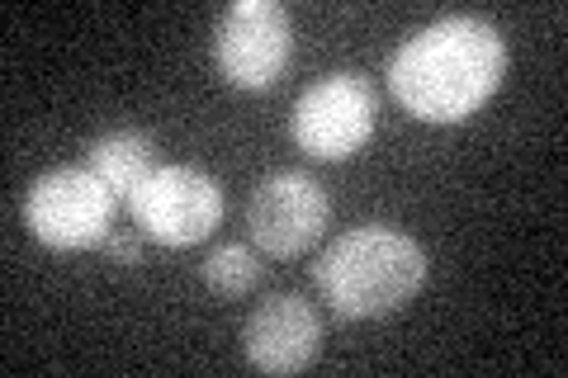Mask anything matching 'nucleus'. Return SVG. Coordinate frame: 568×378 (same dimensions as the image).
I'll return each instance as SVG.
<instances>
[{
	"label": "nucleus",
	"instance_id": "9b49d317",
	"mask_svg": "<svg viewBox=\"0 0 568 378\" xmlns=\"http://www.w3.org/2000/svg\"><path fill=\"white\" fill-rule=\"evenodd\" d=\"M104 256H110L114 265H123V269H138L142 265V242L133 237V232H110V237H104Z\"/></svg>",
	"mask_w": 568,
	"mask_h": 378
},
{
	"label": "nucleus",
	"instance_id": "1a4fd4ad",
	"mask_svg": "<svg viewBox=\"0 0 568 378\" xmlns=\"http://www.w3.org/2000/svg\"><path fill=\"white\" fill-rule=\"evenodd\" d=\"M85 166L114 190L119 204L133 200V190L156 171V142L142 129H114L85 142Z\"/></svg>",
	"mask_w": 568,
	"mask_h": 378
},
{
	"label": "nucleus",
	"instance_id": "423d86ee",
	"mask_svg": "<svg viewBox=\"0 0 568 378\" xmlns=\"http://www.w3.org/2000/svg\"><path fill=\"white\" fill-rule=\"evenodd\" d=\"M375 85L355 71H332L317 85H308L294 104V142L317 161H346L375 137Z\"/></svg>",
	"mask_w": 568,
	"mask_h": 378
},
{
	"label": "nucleus",
	"instance_id": "f03ea898",
	"mask_svg": "<svg viewBox=\"0 0 568 378\" xmlns=\"http://www.w3.org/2000/svg\"><path fill=\"white\" fill-rule=\"evenodd\" d=\"M313 279L336 317H388L407 308L426 284V251L398 227L369 223L336 237L317 260Z\"/></svg>",
	"mask_w": 568,
	"mask_h": 378
},
{
	"label": "nucleus",
	"instance_id": "f257e3e1",
	"mask_svg": "<svg viewBox=\"0 0 568 378\" xmlns=\"http://www.w3.org/2000/svg\"><path fill=\"white\" fill-rule=\"evenodd\" d=\"M503 71V33L478 14H446L388 58V90L422 123H459L484 110Z\"/></svg>",
	"mask_w": 568,
	"mask_h": 378
},
{
	"label": "nucleus",
	"instance_id": "7ed1b4c3",
	"mask_svg": "<svg viewBox=\"0 0 568 378\" xmlns=\"http://www.w3.org/2000/svg\"><path fill=\"white\" fill-rule=\"evenodd\" d=\"M119 200L91 166H58L43 171L24 194V223L52 251H85L104 246L114 232Z\"/></svg>",
	"mask_w": 568,
	"mask_h": 378
},
{
	"label": "nucleus",
	"instance_id": "9d476101",
	"mask_svg": "<svg viewBox=\"0 0 568 378\" xmlns=\"http://www.w3.org/2000/svg\"><path fill=\"white\" fill-rule=\"evenodd\" d=\"M200 275L213 294H223V298H242L246 289H256V279H261V260L252 256L246 246L237 242H227V246H213L209 251V260L200 265Z\"/></svg>",
	"mask_w": 568,
	"mask_h": 378
},
{
	"label": "nucleus",
	"instance_id": "6e6552de",
	"mask_svg": "<svg viewBox=\"0 0 568 378\" xmlns=\"http://www.w3.org/2000/svg\"><path fill=\"white\" fill-rule=\"evenodd\" d=\"M323 350V321L298 294H271L242 321V355L265 374H298Z\"/></svg>",
	"mask_w": 568,
	"mask_h": 378
},
{
	"label": "nucleus",
	"instance_id": "39448f33",
	"mask_svg": "<svg viewBox=\"0 0 568 378\" xmlns=\"http://www.w3.org/2000/svg\"><path fill=\"white\" fill-rule=\"evenodd\" d=\"M213 62L237 90H265L294 62V20L275 0H237L213 29Z\"/></svg>",
	"mask_w": 568,
	"mask_h": 378
},
{
	"label": "nucleus",
	"instance_id": "0eeeda50",
	"mask_svg": "<svg viewBox=\"0 0 568 378\" xmlns=\"http://www.w3.org/2000/svg\"><path fill=\"white\" fill-rule=\"evenodd\" d=\"M332 204L327 190L317 185L304 171H275L265 175L252 190V204H246V227H252V242L265 256H304L308 246H317V237L327 232Z\"/></svg>",
	"mask_w": 568,
	"mask_h": 378
},
{
	"label": "nucleus",
	"instance_id": "20e7f679",
	"mask_svg": "<svg viewBox=\"0 0 568 378\" xmlns=\"http://www.w3.org/2000/svg\"><path fill=\"white\" fill-rule=\"evenodd\" d=\"M133 223L156 246H194L223 223V185L200 166H156L133 190Z\"/></svg>",
	"mask_w": 568,
	"mask_h": 378
}]
</instances>
